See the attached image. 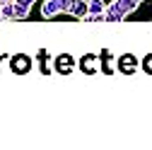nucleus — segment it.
Returning <instances> with one entry per match:
<instances>
[{
    "label": "nucleus",
    "mask_w": 152,
    "mask_h": 150,
    "mask_svg": "<svg viewBox=\"0 0 152 150\" xmlns=\"http://www.w3.org/2000/svg\"><path fill=\"white\" fill-rule=\"evenodd\" d=\"M138 5H140V0H111V3L106 5V10L121 12L123 17H128V15H133L138 10Z\"/></svg>",
    "instance_id": "1"
},
{
    "label": "nucleus",
    "mask_w": 152,
    "mask_h": 150,
    "mask_svg": "<svg viewBox=\"0 0 152 150\" xmlns=\"http://www.w3.org/2000/svg\"><path fill=\"white\" fill-rule=\"evenodd\" d=\"M75 65H77V61H75L70 53H61L58 58H56V70L58 73H72Z\"/></svg>",
    "instance_id": "2"
},
{
    "label": "nucleus",
    "mask_w": 152,
    "mask_h": 150,
    "mask_svg": "<svg viewBox=\"0 0 152 150\" xmlns=\"http://www.w3.org/2000/svg\"><path fill=\"white\" fill-rule=\"evenodd\" d=\"M80 68H82L85 73H102L99 56H85V58H80Z\"/></svg>",
    "instance_id": "3"
},
{
    "label": "nucleus",
    "mask_w": 152,
    "mask_h": 150,
    "mask_svg": "<svg viewBox=\"0 0 152 150\" xmlns=\"http://www.w3.org/2000/svg\"><path fill=\"white\" fill-rule=\"evenodd\" d=\"M41 15L46 17V20H51V17H56V15H61V0H44Z\"/></svg>",
    "instance_id": "4"
},
{
    "label": "nucleus",
    "mask_w": 152,
    "mask_h": 150,
    "mask_svg": "<svg viewBox=\"0 0 152 150\" xmlns=\"http://www.w3.org/2000/svg\"><path fill=\"white\" fill-rule=\"evenodd\" d=\"M118 70L121 73H138V61L133 58V56H121L118 58Z\"/></svg>",
    "instance_id": "5"
},
{
    "label": "nucleus",
    "mask_w": 152,
    "mask_h": 150,
    "mask_svg": "<svg viewBox=\"0 0 152 150\" xmlns=\"http://www.w3.org/2000/svg\"><path fill=\"white\" fill-rule=\"evenodd\" d=\"M99 61H102V70H104V73H113V70L118 68V58H113L109 51H104V53L99 56Z\"/></svg>",
    "instance_id": "6"
},
{
    "label": "nucleus",
    "mask_w": 152,
    "mask_h": 150,
    "mask_svg": "<svg viewBox=\"0 0 152 150\" xmlns=\"http://www.w3.org/2000/svg\"><path fill=\"white\" fill-rule=\"evenodd\" d=\"M87 12H89V0H75V5H72V10H70V15L82 20Z\"/></svg>",
    "instance_id": "7"
},
{
    "label": "nucleus",
    "mask_w": 152,
    "mask_h": 150,
    "mask_svg": "<svg viewBox=\"0 0 152 150\" xmlns=\"http://www.w3.org/2000/svg\"><path fill=\"white\" fill-rule=\"evenodd\" d=\"M29 65H31V61L27 58V56H17V58H12V68H15L17 73H24Z\"/></svg>",
    "instance_id": "8"
},
{
    "label": "nucleus",
    "mask_w": 152,
    "mask_h": 150,
    "mask_svg": "<svg viewBox=\"0 0 152 150\" xmlns=\"http://www.w3.org/2000/svg\"><path fill=\"white\" fill-rule=\"evenodd\" d=\"M89 12L92 15H104L106 12V3L104 0H89Z\"/></svg>",
    "instance_id": "9"
},
{
    "label": "nucleus",
    "mask_w": 152,
    "mask_h": 150,
    "mask_svg": "<svg viewBox=\"0 0 152 150\" xmlns=\"http://www.w3.org/2000/svg\"><path fill=\"white\" fill-rule=\"evenodd\" d=\"M0 15H3V20H15V0L12 3H3Z\"/></svg>",
    "instance_id": "10"
},
{
    "label": "nucleus",
    "mask_w": 152,
    "mask_h": 150,
    "mask_svg": "<svg viewBox=\"0 0 152 150\" xmlns=\"http://www.w3.org/2000/svg\"><path fill=\"white\" fill-rule=\"evenodd\" d=\"M29 10L31 7H24V5H17L15 3V20H24V17H29Z\"/></svg>",
    "instance_id": "11"
},
{
    "label": "nucleus",
    "mask_w": 152,
    "mask_h": 150,
    "mask_svg": "<svg viewBox=\"0 0 152 150\" xmlns=\"http://www.w3.org/2000/svg\"><path fill=\"white\" fill-rule=\"evenodd\" d=\"M75 5V0H61V12H70Z\"/></svg>",
    "instance_id": "12"
},
{
    "label": "nucleus",
    "mask_w": 152,
    "mask_h": 150,
    "mask_svg": "<svg viewBox=\"0 0 152 150\" xmlns=\"http://www.w3.org/2000/svg\"><path fill=\"white\" fill-rule=\"evenodd\" d=\"M15 3H17V5H24V7H31L34 0H15Z\"/></svg>",
    "instance_id": "13"
},
{
    "label": "nucleus",
    "mask_w": 152,
    "mask_h": 150,
    "mask_svg": "<svg viewBox=\"0 0 152 150\" xmlns=\"http://www.w3.org/2000/svg\"><path fill=\"white\" fill-rule=\"evenodd\" d=\"M145 70L152 73V56H150V58H145Z\"/></svg>",
    "instance_id": "14"
},
{
    "label": "nucleus",
    "mask_w": 152,
    "mask_h": 150,
    "mask_svg": "<svg viewBox=\"0 0 152 150\" xmlns=\"http://www.w3.org/2000/svg\"><path fill=\"white\" fill-rule=\"evenodd\" d=\"M3 3H12V0H3Z\"/></svg>",
    "instance_id": "15"
},
{
    "label": "nucleus",
    "mask_w": 152,
    "mask_h": 150,
    "mask_svg": "<svg viewBox=\"0 0 152 150\" xmlns=\"http://www.w3.org/2000/svg\"><path fill=\"white\" fill-rule=\"evenodd\" d=\"M0 7H3V0H0Z\"/></svg>",
    "instance_id": "16"
},
{
    "label": "nucleus",
    "mask_w": 152,
    "mask_h": 150,
    "mask_svg": "<svg viewBox=\"0 0 152 150\" xmlns=\"http://www.w3.org/2000/svg\"><path fill=\"white\" fill-rule=\"evenodd\" d=\"M140 3H142V0H140Z\"/></svg>",
    "instance_id": "17"
}]
</instances>
